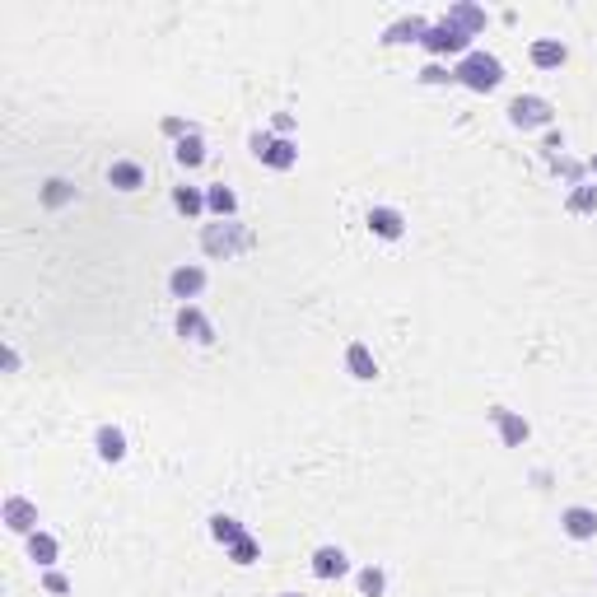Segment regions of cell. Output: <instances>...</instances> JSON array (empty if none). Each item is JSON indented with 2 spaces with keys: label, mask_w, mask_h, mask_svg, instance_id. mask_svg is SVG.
Instances as JSON below:
<instances>
[{
  "label": "cell",
  "mask_w": 597,
  "mask_h": 597,
  "mask_svg": "<svg viewBox=\"0 0 597 597\" xmlns=\"http://www.w3.org/2000/svg\"><path fill=\"white\" fill-rule=\"evenodd\" d=\"M452 80H458L462 89H471V93H490V89H499L505 84V66H499V57L495 52H471L452 66Z\"/></svg>",
  "instance_id": "6da1fadb"
},
{
  "label": "cell",
  "mask_w": 597,
  "mask_h": 597,
  "mask_svg": "<svg viewBox=\"0 0 597 597\" xmlns=\"http://www.w3.org/2000/svg\"><path fill=\"white\" fill-rule=\"evenodd\" d=\"M201 248L210 252V257H238V252H248L252 248V233H248V224H238V220H215V224H206L201 229Z\"/></svg>",
  "instance_id": "7a4b0ae2"
},
{
  "label": "cell",
  "mask_w": 597,
  "mask_h": 597,
  "mask_svg": "<svg viewBox=\"0 0 597 597\" xmlns=\"http://www.w3.org/2000/svg\"><path fill=\"white\" fill-rule=\"evenodd\" d=\"M248 150L267 163V169H276V173H290L294 163H299V145L290 136H276V131H252L248 136Z\"/></svg>",
  "instance_id": "3957f363"
},
{
  "label": "cell",
  "mask_w": 597,
  "mask_h": 597,
  "mask_svg": "<svg viewBox=\"0 0 597 597\" xmlns=\"http://www.w3.org/2000/svg\"><path fill=\"white\" fill-rule=\"evenodd\" d=\"M420 47L429 57H467L471 52V33H462L458 23H448V19H439V23H429L425 29V38H420Z\"/></svg>",
  "instance_id": "277c9868"
},
{
  "label": "cell",
  "mask_w": 597,
  "mask_h": 597,
  "mask_svg": "<svg viewBox=\"0 0 597 597\" xmlns=\"http://www.w3.org/2000/svg\"><path fill=\"white\" fill-rule=\"evenodd\" d=\"M556 122V108L541 99V93H518L509 103V127L518 131H537V127H551Z\"/></svg>",
  "instance_id": "5b68a950"
},
{
  "label": "cell",
  "mask_w": 597,
  "mask_h": 597,
  "mask_svg": "<svg viewBox=\"0 0 597 597\" xmlns=\"http://www.w3.org/2000/svg\"><path fill=\"white\" fill-rule=\"evenodd\" d=\"M173 331H178L182 341H192V346H210V341H215V327H210V318L201 313L197 303H182V308H178Z\"/></svg>",
  "instance_id": "8992f818"
},
{
  "label": "cell",
  "mask_w": 597,
  "mask_h": 597,
  "mask_svg": "<svg viewBox=\"0 0 597 597\" xmlns=\"http://www.w3.org/2000/svg\"><path fill=\"white\" fill-rule=\"evenodd\" d=\"M490 425L499 429V443H505V448H522L532 439V425L522 420L518 411H509V406H490Z\"/></svg>",
  "instance_id": "52a82bcc"
},
{
  "label": "cell",
  "mask_w": 597,
  "mask_h": 597,
  "mask_svg": "<svg viewBox=\"0 0 597 597\" xmlns=\"http://www.w3.org/2000/svg\"><path fill=\"white\" fill-rule=\"evenodd\" d=\"M0 518H5V528L19 532V537H33L38 532V505L23 495H10L5 505H0Z\"/></svg>",
  "instance_id": "ba28073f"
},
{
  "label": "cell",
  "mask_w": 597,
  "mask_h": 597,
  "mask_svg": "<svg viewBox=\"0 0 597 597\" xmlns=\"http://www.w3.org/2000/svg\"><path fill=\"white\" fill-rule=\"evenodd\" d=\"M364 224H369L373 238H383V243H397V238L406 233V215L392 210V206H373V210L364 215Z\"/></svg>",
  "instance_id": "9c48e42d"
},
{
  "label": "cell",
  "mask_w": 597,
  "mask_h": 597,
  "mask_svg": "<svg viewBox=\"0 0 597 597\" xmlns=\"http://www.w3.org/2000/svg\"><path fill=\"white\" fill-rule=\"evenodd\" d=\"M560 532H565V537H575V541H593V537H597V509H588V505H569V509L560 514Z\"/></svg>",
  "instance_id": "30bf717a"
},
{
  "label": "cell",
  "mask_w": 597,
  "mask_h": 597,
  "mask_svg": "<svg viewBox=\"0 0 597 597\" xmlns=\"http://www.w3.org/2000/svg\"><path fill=\"white\" fill-rule=\"evenodd\" d=\"M206 290V271L201 267H192V261H182V267H173V276H169V294L173 299H197Z\"/></svg>",
  "instance_id": "8fae6325"
},
{
  "label": "cell",
  "mask_w": 597,
  "mask_h": 597,
  "mask_svg": "<svg viewBox=\"0 0 597 597\" xmlns=\"http://www.w3.org/2000/svg\"><path fill=\"white\" fill-rule=\"evenodd\" d=\"M313 575L318 579H346L350 575V556L341 551V546H318V551H313Z\"/></svg>",
  "instance_id": "7c38bea8"
},
{
  "label": "cell",
  "mask_w": 597,
  "mask_h": 597,
  "mask_svg": "<svg viewBox=\"0 0 597 597\" xmlns=\"http://www.w3.org/2000/svg\"><path fill=\"white\" fill-rule=\"evenodd\" d=\"M346 369H350V378H360V383H373V378H378L373 350H369L364 341H350V346H346Z\"/></svg>",
  "instance_id": "4fadbf2b"
},
{
  "label": "cell",
  "mask_w": 597,
  "mask_h": 597,
  "mask_svg": "<svg viewBox=\"0 0 597 597\" xmlns=\"http://www.w3.org/2000/svg\"><path fill=\"white\" fill-rule=\"evenodd\" d=\"M108 182L117 187V192H140V187H145V169H140L136 159H112Z\"/></svg>",
  "instance_id": "5bb4252c"
},
{
  "label": "cell",
  "mask_w": 597,
  "mask_h": 597,
  "mask_svg": "<svg viewBox=\"0 0 597 597\" xmlns=\"http://www.w3.org/2000/svg\"><path fill=\"white\" fill-rule=\"evenodd\" d=\"M425 29H429V23H425L420 14H406V19H397V23H388V29H383V42H388V47L420 42V38H425Z\"/></svg>",
  "instance_id": "9a60e30c"
},
{
  "label": "cell",
  "mask_w": 597,
  "mask_h": 597,
  "mask_svg": "<svg viewBox=\"0 0 597 597\" xmlns=\"http://www.w3.org/2000/svg\"><path fill=\"white\" fill-rule=\"evenodd\" d=\"M565 61H569V47L560 38H537L532 42V66L537 70H560Z\"/></svg>",
  "instance_id": "2e32d148"
},
{
  "label": "cell",
  "mask_w": 597,
  "mask_h": 597,
  "mask_svg": "<svg viewBox=\"0 0 597 597\" xmlns=\"http://www.w3.org/2000/svg\"><path fill=\"white\" fill-rule=\"evenodd\" d=\"M93 448H99L103 462H122L127 458V435L117 425H99V435H93Z\"/></svg>",
  "instance_id": "e0dca14e"
},
{
  "label": "cell",
  "mask_w": 597,
  "mask_h": 597,
  "mask_svg": "<svg viewBox=\"0 0 597 597\" xmlns=\"http://www.w3.org/2000/svg\"><path fill=\"white\" fill-rule=\"evenodd\" d=\"M57 556H61V541H57L52 532H42V528H38V532L29 537V560H33L38 569H52Z\"/></svg>",
  "instance_id": "ac0fdd59"
},
{
  "label": "cell",
  "mask_w": 597,
  "mask_h": 597,
  "mask_svg": "<svg viewBox=\"0 0 597 597\" xmlns=\"http://www.w3.org/2000/svg\"><path fill=\"white\" fill-rule=\"evenodd\" d=\"M206 210L215 215V220H233V215H238V197H233V187H224V182L206 187Z\"/></svg>",
  "instance_id": "d6986e66"
},
{
  "label": "cell",
  "mask_w": 597,
  "mask_h": 597,
  "mask_svg": "<svg viewBox=\"0 0 597 597\" xmlns=\"http://www.w3.org/2000/svg\"><path fill=\"white\" fill-rule=\"evenodd\" d=\"M443 19H448V23H458V29H462V33H471V38L486 29V10H481V5H467V0L448 5V14H443Z\"/></svg>",
  "instance_id": "ffe728a7"
},
{
  "label": "cell",
  "mask_w": 597,
  "mask_h": 597,
  "mask_svg": "<svg viewBox=\"0 0 597 597\" xmlns=\"http://www.w3.org/2000/svg\"><path fill=\"white\" fill-rule=\"evenodd\" d=\"M173 159H178V169H187V173L201 169V163H206V140H201V131H192L187 140H178V145H173Z\"/></svg>",
  "instance_id": "44dd1931"
},
{
  "label": "cell",
  "mask_w": 597,
  "mask_h": 597,
  "mask_svg": "<svg viewBox=\"0 0 597 597\" xmlns=\"http://www.w3.org/2000/svg\"><path fill=\"white\" fill-rule=\"evenodd\" d=\"M210 537L229 551L233 541H243V537H248V528H243V522H238L233 514H215V518H210Z\"/></svg>",
  "instance_id": "7402d4cb"
},
{
  "label": "cell",
  "mask_w": 597,
  "mask_h": 597,
  "mask_svg": "<svg viewBox=\"0 0 597 597\" xmlns=\"http://www.w3.org/2000/svg\"><path fill=\"white\" fill-rule=\"evenodd\" d=\"M173 210H178V215H187V220H197V215L206 210V192H201V187L178 182V187H173Z\"/></svg>",
  "instance_id": "603a6c76"
},
{
  "label": "cell",
  "mask_w": 597,
  "mask_h": 597,
  "mask_svg": "<svg viewBox=\"0 0 597 597\" xmlns=\"http://www.w3.org/2000/svg\"><path fill=\"white\" fill-rule=\"evenodd\" d=\"M229 560H233V565H243V569H248V565H257V560H261V541L248 532L243 541H233V546H229Z\"/></svg>",
  "instance_id": "cb8c5ba5"
},
{
  "label": "cell",
  "mask_w": 597,
  "mask_h": 597,
  "mask_svg": "<svg viewBox=\"0 0 597 597\" xmlns=\"http://www.w3.org/2000/svg\"><path fill=\"white\" fill-rule=\"evenodd\" d=\"M569 210H575V215L597 210V182H575V192H569Z\"/></svg>",
  "instance_id": "d4e9b609"
},
{
  "label": "cell",
  "mask_w": 597,
  "mask_h": 597,
  "mask_svg": "<svg viewBox=\"0 0 597 597\" xmlns=\"http://www.w3.org/2000/svg\"><path fill=\"white\" fill-rule=\"evenodd\" d=\"M360 593H364V597H383V593H388V575H383L378 565H364V569H360Z\"/></svg>",
  "instance_id": "484cf974"
},
{
  "label": "cell",
  "mask_w": 597,
  "mask_h": 597,
  "mask_svg": "<svg viewBox=\"0 0 597 597\" xmlns=\"http://www.w3.org/2000/svg\"><path fill=\"white\" fill-rule=\"evenodd\" d=\"M420 84H458V80H452V70H448V66L429 61V66L420 70Z\"/></svg>",
  "instance_id": "4316f807"
},
{
  "label": "cell",
  "mask_w": 597,
  "mask_h": 597,
  "mask_svg": "<svg viewBox=\"0 0 597 597\" xmlns=\"http://www.w3.org/2000/svg\"><path fill=\"white\" fill-rule=\"evenodd\" d=\"M70 197H75V187H70V182H61V178L47 182V206H61V201H70Z\"/></svg>",
  "instance_id": "83f0119b"
},
{
  "label": "cell",
  "mask_w": 597,
  "mask_h": 597,
  "mask_svg": "<svg viewBox=\"0 0 597 597\" xmlns=\"http://www.w3.org/2000/svg\"><path fill=\"white\" fill-rule=\"evenodd\" d=\"M42 588L57 593V597H66V593H70V579L61 575V569H47V575H42Z\"/></svg>",
  "instance_id": "f1b7e54d"
},
{
  "label": "cell",
  "mask_w": 597,
  "mask_h": 597,
  "mask_svg": "<svg viewBox=\"0 0 597 597\" xmlns=\"http://www.w3.org/2000/svg\"><path fill=\"white\" fill-rule=\"evenodd\" d=\"M192 131H197V127H192V122H182V117H163V136H173V140H187Z\"/></svg>",
  "instance_id": "f546056e"
},
{
  "label": "cell",
  "mask_w": 597,
  "mask_h": 597,
  "mask_svg": "<svg viewBox=\"0 0 597 597\" xmlns=\"http://www.w3.org/2000/svg\"><path fill=\"white\" fill-rule=\"evenodd\" d=\"M294 131V112H276V136H290Z\"/></svg>",
  "instance_id": "4dcf8cb0"
},
{
  "label": "cell",
  "mask_w": 597,
  "mask_h": 597,
  "mask_svg": "<svg viewBox=\"0 0 597 597\" xmlns=\"http://www.w3.org/2000/svg\"><path fill=\"white\" fill-rule=\"evenodd\" d=\"M546 150H565V136L560 131H546Z\"/></svg>",
  "instance_id": "1f68e13d"
},
{
  "label": "cell",
  "mask_w": 597,
  "mask_h": 597,
  "mask_svg": "<svg viewBox=\"0 0 597 597\" xmlns=\"http://www.w3.org/2000/svg\"><path fill=\"white\" fill-rule=\"evenodd\" d=\"M588 169H593V178H597V154H593V159H588Z\"/></svg>",
  "instance_id": "d6a6232c"
},
{
  "label": "cell",
  "mask_w": 597,
  "mask_h": 597,
  "mask_svg": "<svg viewBox=\"0 0 597 597\" xmlns=\"http://www.w3.org/2000/svg\"><path fill=\"white\" fill-rule=\"evenodd\" d=\"M280 597H303V593H280Z\"/></svg>",
  "instance_id": "836d02e7"
}]
</instances>
